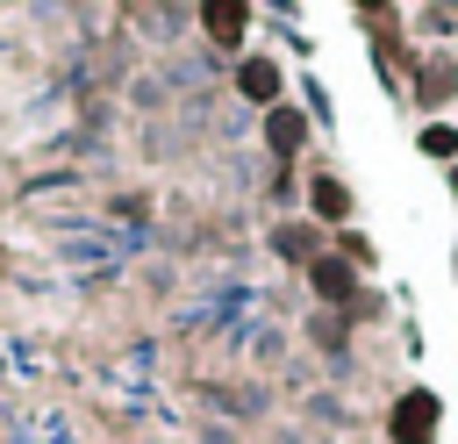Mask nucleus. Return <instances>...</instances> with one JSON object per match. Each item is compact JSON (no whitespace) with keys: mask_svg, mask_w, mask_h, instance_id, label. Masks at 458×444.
<instances>
[{"mask_svg":"<svg viewBox=\"0 0 458 444\" xmlns=\"http://www.w3.org/2000/svg\"><path fill=\"white\" fill-rule=\"evenodd\" d=\"M429 430H437V401H429V394H408V401L394 408V437H401V444H429Z\"/></svg>","mask_w":458,"mask_h":444,"instance_id":"f257e3e1","label":"nucleus"},{"mask_svg":"<svg viewBox=\"0 0 458 444\" xmlns=\"http://www.w3.org/2000/svg\"><path fill=\"white\" fill-rule=\"evenodd\" d=\"M344 208H351V193H344L336 179H315V215H329V222H336Z\"/></svg>","mask_w":458,"mask_h":444,"instance_id":"f03ea898","label":"nucleus"},{"mask_svg":"<svg viewBox=\"0 0 458 444\" xmlns=\"http://www.w3.org/2000/svg\"><path fill=\"white\" fill-rule=\"evenodd\" d=\"M315 286H322V294H344V286H351V272H344L336 258H322V272H315Z\"/></svg>","mask_w":458,"mask_h":444,"instance_id":"7ed1b4c3","label":"nucleus"},{"mask_svg":"<svg viewBox=\"0 0 458 444\" xmlns=\"http://www.w3.org/2000/svg\"><path fill=\"white\" fill-rule=\"evenodd\" d=\"M243 86L265 100V93H272V64H243Z\"/></svg>","mask_w":458,"mask_h":444,"instance_id":"20e7f679","label":"nucleus"},{"mask_svg":"<svg viewBox=\"0 0 458 444\" xmlns=\"http://www.w3.org/2000/svg\"><path fill=\"white\" fill-rule=\"evenodd\" d=\"M272 143H301V115H272Z\"/></svg>","mask_w":458,"mask_h":444,"instance_id":"39448f33","label":"nucleus"}]
</instances>
